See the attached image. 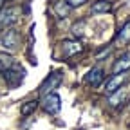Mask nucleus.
Segmentation results:
<instances>
[{
    "label": "nucleus",
    "mask_w": 130,
    "mask_h": 130,
    "mask_svg": "<svg viewBox=\"0 0 130 130\" xmlns=\"http://www.w3.org/2000/svg\"><path fill=\"white\" fill-rule=\"evenodd\" d=\"M0 45H2L6 51H14V49L20 45L18 31L16 29H6L2 35H0Z\"/></svg>",
    "instance_id": "nucleus-1"
},
{
    "label": "nucleus",
    "mask_w": 130,
    "mask_h": 130,
    "mask_svg": "<svg viewBox=\"0 0 130 130\" xmlns=\"http://www.w3.org/2000/svg\"><path fill=\"white\" fill-rule=\"evenodd\" d=\"M42 107L47 114H58L60 108H61V98L56 94V92H49L43 96L42 100Z\"/></svg>",
    "instance_id": "nucleus-2"
},
{
    "label": "nucleus",
    "mask_w": 130,
    "mask_h": 130,
    "mask_svg": "<svg viewBox=\"0 0 130 130\" xmlns=\"http://www.w3.org/2000/svg\"><path fill=\"white\" fill-rule=\"evenodd\" d=\"M61 49H63V56H72V54L81 51V45L76 40H65L61 43Z\"/></svg>",
    "instance_id": "nucleus-9"
},
{
    "label": "nucleus",
    "mask_w": 130,
    "mask_h": 130,
    "mask_svg": "<svg viewBox=\"0 0 130 130\" xmlns=\"http://www.w3.org/2000/svg\"><path fill=\"white\" fill-rule=\"evenodd\" d=\"M38 100H31V101H25L24 105H22V108H20V112H22V116H31L32 112L36 110V107H38Z\"/></svg>",
    "instance_id": "nucleus-12"
},
{
    "label": "nucleus",
    "mask_w": 130,
    "mask_h": 130,
    "mask_svg": "<svg viewBox=\"0 0 130 130\" xmlns=\"http://www.w3.org/2000/svg\"><path fill=\"white\" fill-rule=\"evenodd\" d=\"M13 65H14V61H13L11 56H7V54H0V72H4L6 69H11Z\"/></svg>",
    "instance_id": "nucleus-13"
},
{
    "label": "nucleus",
    "mask_w": 130,
    "mask_h": 130,
    "mask_svg": "<svg viewBox=\"0 0 130 130\" xmlns=\"http://www.w3.org/2000/svg\"><path fill=\"white\" fill-rule=\"evenodd\" d=\"M128 69H130V53H125L116 63H114L112 71H114V74H119V72H125Z\"/></svg>",
    "instance_id": "nucleus-8"
},
{
    "label": "nucleus",
    "mask_w": 130,
    "mask_h": 130,
    "mask_svg": "<svg viewBox=\"0 0 130 130\" xmlns=\"http://www.w3.org/2000/svg\"><path fill=\"white\" fill-rule=\"evenodd\" d=\"M20 16V9L18 7H6L0 9V27H9L13 24L18 22Z\"/></svg>",
    "instance_id": "nucleus-4"
},
{
    "label": "nucleus",
    "mask_w": 130,
    "mask_h": 130,
    "mask_svg": "<svg viewBox=\"0 0 130 130\" xmlns=\"http://www.w3.org/2000/svg\"><path fill=\"white\" fill-rule=\"evenodd\" d=\"M24 69H18V67H16L14 69V65H13V67L11 69H6L4 71V79L7 81V85L9 87H18L20 83H22V81H24Z\"/></svg>",
    "instance_id": "nucleus-5"
},
{
    "label": "nucleus",
    "mask_w": 130,
    "mask_h": 130,
    "mask_svg": "<svg viewBox=\"0 0 130 130\" xmlns=\"http://www.w3.org/2000/svg\"><path fill=\"white\" fill-rule=\"evenodd\" d=\"M54 9H56V13L60 14V16H67V13H69V4L67 2H58L56 6H54Z\"/></svg>",
    "instance_id": "nucleus-15"
},
{
    "label": "nucleus",
    "mask_w": 130,
    "mask_h": 130,
    "mask_svg": "<svg viewBox=\"0 0 130 130\" xmlns=\"http://www.w3.org/2000/svg\"><path fill=\"white\" fill-rule=\"evenodd\" d=\"M61 79H63V74H61V72H53V74H49V76L42 81V85H40V94L45 96V94H49V92H54V89L60 87Z\"/></svg>",
    "instance_id": "nucleus-3"
},
{
    "label": "nucleus",
    "mask_w": 130,
    "mask_h": 130,
    "mask_svg": "<svg viewBox=\"0 0 130 130\" xmlns=\"http://www.w3.org/2000/svg\"><path fill=\"white\" fill-rule=\"evenodd\" d=\"M128 42H130V20L121 27L119 35L116 36V43H119V45H125V43H128Z\"/></svg>",
    "instance_id": "nucleus-10"
},
{
    "label": "nucleus",
    "mask_w": 130,
    "mask_h": 130,
    "mask_svg": "<svg viewBox=\"0 0 130 130\" xmlns=\"http://www.w3.org/2000/svg\"><path fill=\"white\" fill-rule=\"evenodd\" d=\"M65 2L69 4V7H78L81 4H85V0H65Z\"/></svg>",
    "instance_id": "nucleus-16"
},
{
    "label": "nucleus",
    "mask_w": 130,
    "mask_h": 130,
    "mask_svg": "<svg viewBox=\"0 0 130 130\" xmlns=\"http://www.w3.org/2000/svg\"><path fill=\"white\" fill-rule=\"evenodd\" d=\"M2 6H4V0H0V9H2Z\"/></svg>",
    "instance_id": "nucleus-17"
},
{
    "label": "nucleus",
    "mask_w": 130,
    "mask_h": 130,
    "mask_svg": "<svg viewBox=\"0 0 130 130\" xmlns=\"http://www.w3.org/2000/svg\"><path fill=\"white\" fill-rule=\"evenodd\" d=\"M110 11V2L107 0H98L92 4V13L94 14H101V13H108Z\"/></svg>",
    "instance_id": "nucleus-11"
},
{
    "label": "nucleus",
    "mask_w": 130,
    "mask_h": 130,
    "mask_svg": "<svg viewBox=\"0 0 130 130\" xmlns=\"http://www.w3.org/2000/svg\"><path fill=\"white\" fill-rule=\"evenodd\" d=\"M4 2H9V0H4Z\"/></svg>",
    "instance_id": "nucleus-18"
},
{
    "label": "nucleus",
    "mask_w": 130,
    "mask_h": 130,
    "mask_svg": "<svg viewBox=\"0 0 130 130\" xmlns=\"http://www.w3.org/2000/svg\"><path fill=\"white\" fill-rule=\"evenodd\" d=\"M103 78H105V74H103V71L101 69H90L87 74H85V81L89 85H92V87H100L101 85V81H103Z\"/></svg>",
    "instance_id": "nucleus-7"
},
{
    "label": "nucleus",
    "mask_w": 130,
    "mask_h": 130,
    "mask_svg": "<svg viewBox=\"0 0 130 130\" xmlns=\"http://www.w3.org/2000/svg\"><path fill=\"white\" fill-rule=\"evenodd\" d=\"M0 35H2V32H0Z\"/></svg>",
    "instance_id": "nucleus-19"
},
{
    "label": "nucleus",
    "mask_w": 130,
    "mask_h": 130,
    "mask_svg": "<svg viewBox=\"0 0 130 130\" xmlns=\"http://www.w3.org/2000/svg\"><path fill=\"white\" fill-rule=\"evenodd\" d=\"M125 79H126V74L121 72V74H114L110 79H107V85H105V92L107 94H114V92H118L121 89V85L125 83Z\"/></svg>",
    "instance_id": "nucleus-6"
},
{
    "label": "nucleus",
    "mask_w": 130,
    "mask_h": 130,
    "mask_svg": "<svg viewBox=\"0 0 130 130\" xmlns=\"http://www.w3.org/2000/svg\"><path fill=\"white\" fill-rule=\"evenodd\" d=\"M123 100H125V94H123L121 90H118V92L110 94V105H112V107H118Z\"/></svg>",
    "instance_id": "nucleus-14"
}]
</instances>
